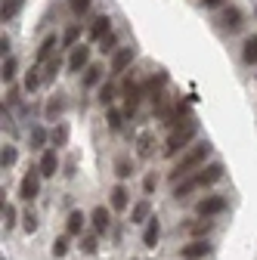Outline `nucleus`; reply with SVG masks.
Here are the masks:
<instances>
[{
    "mask_svg": "<svg viewBox=\"0 0 257 260\" xmlns=\"http://www.w3.org/2000/svg\"><path fill=\"white\" fill-rule=\"evenodd\" d=\"M211 155V143H199V146H192V149H186L183 155H180V161L174 165V171H171V183L177 186L180 180H186V177H192L199 168H205V158Z\"/></svg>",
    "mask_w": 257,
    "mask_h": 260,
    "instance_id": "f257e3e1",
    "label": "nucleus"
},
{
    "mask_svg": "<svg viewBox=\"0 0 257 260\" xmlns=\"http://www.w3.org/2000/svg\"><path fill=\"white\" fill-rule=\"evenodd\" d=\"M220 177H223V165H208V168L196 171V174H192V177L180 180V183L174 186V199H186V195H189V192H196V189L214 186V183H217Z\"/></svg>",
    "mask_w": 257,
    "mask_h": 260,
    "instance_id": "f03ea898",
    "label": "nucleus"
},
{
    "mask_svg": "<svg viewBox=\"0 0 257 260\" xmlns=\"http://www.w3.org/2000/svg\"><path fill=\"white\" fill-rule=\"evenodd\" d=\"M196 134H199V124H196V121H186V124L174 127V130H171V137H168V143H165V155L174 158L177 152H183L192 140H196Z\"/></svg>",
    "mask_w": 257,
    "mask_h": 260,
    "instance_id": "7ed1b4c3",
    "label": "nucleus"
},
{
    "mask_svg": "<svg viewBox=\"0 0 257 260\" xmlns=\"http://www.w3.org/2000/svg\"><path fill=\"white\" fill-rule=\"evenodd\" d=\"M41 171L38 168H31L25 177H22V183H19V199H25V202H35L38 195H41Z\"/></svg>",
    "mask_w": 257,
    "mask_h": 260,
    "instance_id": "20e7f679",
    "label": "nucleus"
},
{
    "mask_svg": "<svg viewBox=\"0 0 257 260\" xmlns=\"http://www.w3.org/2000/svg\"><path fill=\"white\" fill-rule=\"evenodd\" d=\"M223 211H227V199H223V195H205V199L196 205V214L202 220H211V217H217Z\"/></svg>",
    "mask_w": 257,
    "mask_h": 260,
    "instance_id": "39448f33",
    "label": "nucleus"
},
{
    "mask_svg": "<svg viewBox=\"0 0 257 260\" xmlns=\"http://www.w3.org/2000/svg\"><path fill=\"white\" fill-rule=\"evenodd\" d=\"M134 59H137V50H134V47H118V53L112 56L109 72H112V75H124V72L134 65Z\"/></svg>",
    "mask_w": 257,
    "mask_h": 260,
    "instance_id": "423d86ee",
    "label": "nucleus"
},
{
    "mask_svg": "<svg viewBox=\"0 0 257 260\" xmlns=\"http://www.w3.org/2000/svg\"><path fill=\"white\" fill-rule=\"evenodd\" d=\"M66 69L69 72H87L90 69V47H84V44H78L75 50H72V56H69V62H66Z\"/></svg>",
    "mask_w": 257,
    "mask_h": 260,
    "instance_id": "0eeeda50",
    "label": "nucleus"
},
{
    "mask_svg": "<svg viewBox=\"0 0 257 260\" xmlns=\"http://www.w3.org/2000/svg\"><path fill=\"white\" fill-rule=\"evenodd\" d=\"M208 254H211V245H208L205 239L189 242V245L180 248V257H183V260H202V257H208Z\"/></svg>",
    "mask_w": 257,
    "mask_h": 260,
    "instance_id": "6e6552de",
    "label": "nucleus"
},
{
    "mask_svg": "<svg viewBox=\"0 0 257 260\" xmlns=\"http://www.w3.org/2000/svg\"><path fill=\"white\" fill-rule=\"evenodd\" d=\"M220 28H227V31H239L242 28V10H236V7H227L220 13Z\"/></svg>",
    "mask_w": 257,
    "mask_h": 260,
    "instance_id": "1a4fd4ad",
    "label": "nucleus"
},
{
    "mask_svg": "<svg viewBox=\"0 0 257 260\" xmlns=\"http://www.w3.org/2000/svg\"><path fill=\"white\" fill-rule=\"evenodd\" d=\"M38 171H41V177H56V171H59V155H56V149H47L41 155Z\"/></svg>",
    "mask_w": 257,
    "mask_h": 260,
    "instance_id": "9d476101",
    "label": "nucleus"
},
{
    "mask_svg": "<svg viewBox=\"0 0 257 260\" xmlns=\"http://www.w3.org/2000/svg\"><path fill=\"white\" fill-rule=\"evenodd\" d=\"M106 35H112V19L109 16H96L90 25V41H103Z\"/></svg>",
    "mask_w": 257,
    "mask_h": 260,
    "instance_id": "9b49d317",
    "label": "nucleus"
},
{
    "mask_svg": "<svg viewBox=\"0 0 257 260\" xmlns=\"http://www.w3.org/2000/svg\"><path fill=\"white\" fill-rule=\"evenodd\" d=\"M90 220H93V230L100 233V236H103V233H109V226H112V214H109L103 205H100V208H93Z\"/></svg>",
    "mask_w": 257,
    "mask_h": 260,
    "instance_id": "f8f14e48",
    "label": "nucleus"
},
{
    "mask_svg": "<svg viewBox=\"0 0 257 260\" xmlns=\"http://www.w3.org/2000/svg\"><path fill=\"white\" fill-rule=\"evenodd\" d=\"M158 239H162V220H158V217H152V220L146 223L143 245H146V248H155V245H158Z\"/></svg>",
    "mask_w": 257,
    "mask_h": 260,
    "instance_id": "ddd939ff",
    "label": "nucleus"
},
{
    "mask_svg": "<svg viewBox=\"0 0 257 260\" xmlns=\"http://www.w3.org/2000/svg\"><path fill=\"white\" fill-rule=\"evenodd\" d=\"M56 47H62V38H56V35L44 38V44H41V50H38V65L50 62V59H53V50H56Z\"/></svg>",
    "mask_w": 257,
    "mask_h": 260,
    "instance_id": "4468645a",
    "label": "nucleus"
},
{
    "mask_svg": "<svg viewBox=\"0 0 257 260\" xmlns=\"http://www.w3.org/2000/svg\"><path fill=\"white\" fill-rule=\"evenodd\" d=\"M149 220H152V202L143 199L131 208V223H149Z\"/></svg>",
    "mask_w": 257,
    "mask_h": 260,
    "instance_id": "2eb2a0df",
    "label": "nucleus"
},
{
    "mask_svg": "<svg viewBox=\"0 0 257 260\" xmlns=\"http://www.w3.org/2000/svg\"><path fill=\"white\" fill-rule=\"evenodd\" d=\"M183 230H186L189 236H196V242H199V239H205V236L214 230V223H211V220H192V223L183 226Z\"/></svg>",
    "mask_w": 257,
    "mask_h": 260,
    "instance_id": "dca6fc26",
    "label": "nucleus"
},
{
    "mask_svg": "<svg viewBox=\"0 0 257 260\" xmlns=\"http://www.w3.org/2000/svg\"><path fill=\"white\" fill-rule=\"evenodd\" d=\"M84 223H87V217L81 211H72L69 220H66V236H81L84 233Z\"/></svg>",
    "mask_w": 257,
    "mask_h": 260,
    "instance_id": "f3484780",
    "label": "nucleus"
},
{
    "mask_svg": "<svg viewBox=\"0 0 257 260\" xmlns=\"http://www.w3.org/2000/svg\"><path fill=\"white\" fill-rule=\"evenodd\" d=\"M127 195H131V192H127V189L118 183V186L112 189V211H127V202H131Z\"/></svg>",
    "mask_w": 257,
    "mask_h": 260,
    "instance_id": "a211bd4d",
    "label": "nucleus"
},
{
    "mask_svg": "<svg viewBox=\"0 0 257 260\" xmlns=\"http://www.w3.org/2000/svg\"><path fill=\"white\" fill-rule=\"evenodd\" d=\"M152 146H155V137L149 134V130L137 137V155H140V158H149V155H152Z\"/></svg>",
    "mask_w": 257,
    "mask_h": 260,
    "instance_id": "6ab92c4d",
    "label": "nucleus"
},
{
    "mask_svg": "<svg viewBox=\"0 0 257 260\" xmlns=\"http://www.w3.org/2000/svg\"><path fill=\"white\" fill-rule=\"evenodd\" d=\"M242 59H245L248 65H257V35L245 38V47H242Z\"/></svg>",
    "mask_w": 257,
    "mask_h": 260,
    "instance_id": "aec40b11",
    "label": "nucleus"
},
{
    "mask_svg": "<svg viewBox=\"0 0 257 260\" xmlns=\"http://www.w3.org/2000/svg\"><path fill=\"white\" fill-rule=\"evenodd\" d=\"M62 109H66V100H62V96H53L47 103V121H56L62 115Z\"/></svg>",
    "mask_w": 257,
    "mask_h": 260,
    "instance_id": "412c9836",
    "label": "nucleus"
},
{
    "mask_svg": "<svg viewBox=\"0 0 257 260\" xmlns=\"http://www.w3.org/2000/svg\"><path fill=\"white\" fill-rule=\"evenodd\" d=\"M78 38H81V25H69L66 35H62V47H78Z\"/></svg>",
    "mask_w": 257,
    "mask_h": 260,
    "instance_id": "4be33fe9",
    "label": "nucleus"
},
{
    "mask_svg": "<svg viewBox=\"0 0 257 260\" xmlns=\"http://www.w3.org/2000/svg\"><path fill=\"white\" fill-rule=\"evenodd\" d=\"M115 174H118L121 180L134 177V161H127V158H115Z\"/></svg>",
    "mask_w": 257,
    "mask_h": 260,
    "instance_id": "5701e85b",
    "label": "nucleus"
},
{
    "mask_svg": "<svg viewBox=\"0 0 257 260\" xmlns=\"http://www.w3.org/2000/svg\"><path fill=\"white\" fill-rule=\"evenodd\" d=\"M100 81H103V65H90L84 75V87H96Z\"/></svg>",
    "mask_w": 257,
    "mask_h": 260,
    "instance_id": "b1692460",
    "label": "nucleus"
},
{
    "mask_svg": "<svg viewBox=\"0 0 257 260\" xmlns=\"http://www.w3.org/2000/svg\"><path fill=\"white\" fill-rule=\"evenodd\" d=\"M19 10H22V0H4V7H0V19L7 22V19H13Z\"/></svg>",
    "mask_w": 257,
    "mask_h": 260,
    "instance_id": "393cba45",
    "label": "nucleus"
},
{
    "mask_svg": "<svg viewBox=\"0 0 257 260\" xmlns=\"http://www.w3.org/2000/svg\"><path fill=\"white\" fill-rule=\"evenodd\" d=\"M59 65H62V59H59V56H53L50 62H44V84H50V81L56 78V72H59Z\"/></svg>",
    "mask_w": 257,
    "mask_h": 260,
    "instance_id": "a878e982",
    "label": "nucleus"
},
{
    "mask_svg": "<svg viewBox=\"0 0 257 260\" xmlns=\"http://www.w3.org/2000/svg\"><path fill=\"white\" fill-rule=\"evenodd\" d=\"M38 72H41V69H31V72L25 75V90H28V93H31V90H38V87L44 84V75H38Z\"/></svg>",
    "mask_w": 257,
    "mask_h": 260,
    "instance_id": "bb28decb",
    "label": "nucleus"
},
{
    "mask_svg": "<svg viewBox=\"0 0 257 260\" xmlns=\"http://www.w3.org/2000/svg\"><path fill=\"white\" fill-rule=\"evenodd\" d=\"M50 140H53L56 149H59V146H66V143H69V127H66V124H59L53 134H50Z\"/></svg>",
    "mask_w": 257,
    "mask_h": 260,
    "instance_id": "cd10ccee",
    "label": "nucleus"
},
{
    "mask_svg": "<svg viewBox=\"0 0 257 260\" xmlns=\"http://www.w3.org/2000/svg\"><path fill=\"white\" fill-rule=\"evenodd\" d=\"M100 233H93V236H81V251L84 254H96V248H100V239H96Z\"/></svg>",
    "mask_w": 257,
    "mask_h": 260,
    "instance_id": "c85d7f7f",
    "label": "nucleus"
},
{
    "mask_svg": "<svg viewBox=\"0 0 257 260\" xmlns=\"http://www.w3.org/2000/svg\"><path fill=\"white\" fill-rule=\"evenodd\" d=\"M115 93H118L115 84H103V87H100V103H103V106H112V103H115Z\"/></svg>",
    "mask_w": 257,
    "mask_h": 260,
    "instance_id": "c756f323",
    "label": "nucleus"
},
{
    "mask_svg": "<svg viewBox=\"0 0 257 260\" xmlns=\"http://www.w3.org/2000/svg\"><path fill=\"white\" fill-rule=\"evenodd\" d=\"M69 239H72V236H59V239L53 242V257H66V254H69Z\"/></svg>",
    "mask_w": 257,
    "mask_h": 260,
    "instance_id": "7c9ffc66",
    "label": "nucleus"
},
{
    "mask_svg": "<svg viewBox=\"0 0 257 260\" xmlns=\"http://www.w3.org/2000/svg\"><path fill=\"white\" fill-rule=\"evenodd\" d=\"M16 158H19V155H16V149H13V146H4V155H0V165H4V171L16 165Z\"/></svg>",
    "mask_w": 257,
    "mask_h": 260,
    "instance_id": "2f4dec72",
    "label": "nucleus"
},
{
    "mask_svg": "<svg viewBox=\"0 0 257 260\" xmlns=\"http://www.w3.org/2000/svg\"><path fill=\"white\" fill-rule=\"evenodd\" d=\"M16 69H19L16 59H13V56H7V59H4V81H7V84L16 78Z\"/></svg>",
    "mask_w": 257,
    "mask_h": 260,
    "instance_id": "473e14b6",
    "label": "nucleus"
},
{
    "mask_svg": "<svg viewBox=\"0 0 257 260\" xmlns=\"http://www.w3.org/2000/svg\"><path fill=\"white\" fill-rule=\"evenodd\" d=\"M44 143H47V130H44V127H35V130H31V146L41 149Z\"/></svg>",
    "mask_w": 257,
    "mask_h": 260,
    "instance_id": "72a5a7b5",
    "label": "nucleus"
},
{
    "mask_svg": "<svg viewBox=\"0 0 257 260\" xmlns=\"http://www.w3.org/2000/svg\"><path fill=\"white\" fill-rule=\"evenodd\" d=\"M121 124H124V112L109 109V127H112V130H121Z\"/></svg>",
    "mask_w": 257,
    "mask_h": 260,
    "instance_id": "f704fd0d",
    "label": "nucleus"
},
{
    "mask_svg": "<svg viewBox=\"0 0 257 260\" xmlns=\"http://www.w3.org/2000/svg\"><path fill=\"white\" fill-rule=\"evenodd\" d=\"M4 223H7V230H13V226H16V208L7 205V202H4Z\"/></svg>",
    "mask_w": 257,
    "mask_h": 260,
    "instance_id": "c9c22d12",
    "label": "nucleus"
},
{
    "mask_svg": "<svg viewBox=\"0 0 257 260\" xmlns=\"http://www.w3.org/2000/svg\"><path fill=\"white\" fill-rule=\"evenodd\" d=\"M69 7H72L75 16H84V13L90 10V0H69Z\"/></svg>",
    "mask_w": 257,
    "mask_h": 260,
    "instance_id": "e433bc0d",
    "label": "nucleus"
},
{
    "mask_svg": "<svg viewBox=\"0 0 257 260\" xmlns=\"http://www.w3.org/2000/svg\"><path fill=\"white\" fill-rule=\"evenodd\" d=\"M100 50H103V53H112V56H115V53H118V50H115V35H106V38L100 41Z\"/></svg>",
    "mask_w": 257,
    "mask_h": 260,
    "instance_id": "4c0bfd02",
    "label": "nucleus"
},
{
    "mask_svg": "<svg viewBox=\"0 0 257 260\" xmlns=\"http://www.w3.org/2000/svg\"><path fill=\"white\" fill-rule=\"evenodd\" d=\"M22 226H25V233H35V230H38V217H35V214H25V217H22Z\"/></svg>",
    "mask_w": 257,
    "mask_h": 260,
    "instance_id": "58836bf2",
    "label": "nucleus"
},
{
    "mask_svg": "<svg viewBox=\"0 0 257 260\" xmlns=\"http://www.w3.org/2000/svg\"><path fill=\"white\" fill-rule=\"evenodd\" d=\"M155 186H158V180L155 177H146V192H155Z\"/></svg>",
    "mask_w": 257,
    "mask_h": 260,
    "instance_id": "ea45409f",
    "label": "nucleus"
},
{
    "mask_svg": "<svg viewBox=\"0 0 257 260\" xmlns=\"http://www.w3.org/2000/svg\"><path fill=\"white\" fill-rule=\"evenodd\" d=\"M220 4H223V0H202V7H208V10L211 7H220Z\"/></svg>",
    "mask_w": 257,
    "mask_h": 260,
    "instance_id": "a19ab883",
    "label": "nucleus"
}]
</instances>
